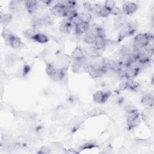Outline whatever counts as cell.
I'll list each match as a JSON object with an SVG mask.
<instances>
[{
  "mask_svg": "<svg viewBox=\"0 0 154 154\" xmlns=\"http://www.w3.org/2000/svg\"><path fill=\"white\" fill-rule=\"evenodd\" d=\"M153 36L149 33H140L134 38L133 47L135 49L146 48L149 45Z\"/></svg>",
  "mask_w": 154,
  "mask_h": 154,
  "instance_id": "cell-1",
  "label": "cell"
},
{
  "mask_svg": "<svg viewBox=\"0 0 154 154\" xmlns=\"http://www.w3.org/2000/svg\"><path fill=\"white\" fill-rule=\"evenodd\" d=\"M137 28V24L134 22H128L126 25L121 28L118 37V41L120 42L124 38L134 34L136 31Z\"/></svg>",
  "mask_w": 154,
  "mask_h": 154,
  "instance_id": "cell-2",
  "label": "cell"
},
{
  "mask_svg": "<svg viewBox=\"0 0 154 154\" xmlns=\"http://www.w3.org/2000/svg\"><path fill=\"white\" fill-rule=\"evenodd\" d=\"M67 7L64 5L61 2L53 5L51 8V14L57 17H66Z\"/></svg>",
  "mask_w": 154,
  "mask_h": 154,
  "instance_id": "cell-3",
  "label": "cell"
},
{
  "mask_svg": "<svg viewBox=\"0 0 154 154\" xmlns=\"http://www.w3.org/2000/svg\"><path fill=\"white\" fill-rule=\"evenodd\" d=\"M141 122L140 115L138 111L128 114L127 123L129 129L138 126Z\"/></svg>",
  "mask_w": 154,
  "mask_h": 154,
  "instance_id": "cell-4",
  "label": "cell"
},
{
  "mask_svg": "<svg viewBox=\"0 0 154 154\" xmlns=\"http://www.w3.org/2000/svg\"><path fill=\"white\" fill-rule=\"evenodd\" d=\"M111 93L108 91H97L93 96V100L98 103H103L106 102L110 96Z\"/></svg>",
  "mask_w": 154,
  "mask_h": 154,
  "instance_id": "cell-5",
  "label": "cell"
},
{
  "mask_svg": "<svg viewBox=\"0 0 154 154\" xmlns=\"http://www.w3.org/2000/svg\"><path fill=\"white\" fill-rule=\"evenodd\" d=\"M138 8V4L132 2H127L122 7V13L125 15H131L134 13Z\"/></svg>",
  "mask_w": 154,
  "mask_h": 154,
  "instance_id": "cell-6",
  "label": "cell"
},
{
  "mask_svg": "<svg viewBox=\"0 0 154 154\" xmlns=\"http://www.w3.org/2000/svg\"><path fill=\"white\" fill-rule=\"evenodd\" d=\"M65 70L63 69L58 68L57 66L49 75L50 78L54 81L60 82L63 80L65 75Z\"/></svg>",
  "mask_w": 154,
  "mask_h": 154,
  "instance_id": "cell-7",
  "label": "cell"
},
{
  "mask_svg": "<svg viewBox=\"0 0 154 154\" xmlns=\"http://www.w3.org/2000/svg\"><path fill=\"white\" fill-rule=\"evenodd\" d=\"M90 29V24L88 22L82 21L75 25V32L77 35H82L86 34Z\"/></svg>",
  "mask_w": 154,
  "mask_h": 154,
  "instance_id": "cell-8",
  "label": "cell"
},
{
  "mask_svg": "<svg viewBox=\"0 0 154 154\" xmlns=\"http://www.w3.org/2000/svg\"><path fill=\"white\" fill-rule=\"evenodd\" d=\"M23 5L25 10L30 14L34 13L38 8V2L34 0H28L23 1Z\"/></svg>",
  "mask_w": 154,
  "mask_h": 154,
  "instance_id": "cell-9",
  "label": "cell"
},
{
  "mask_svg": "<svg viewBox=\"0 0 154 154\" xmlns=\"http://www.w3.org/2000/svg\"><path fill=\"white\" fill-rule=\"evenodd\" d=\"M8 45L14 49H17L19 48L21 45H22V42L19 37L17 36L13 35V34L11 35V36L9 37V38L5 41Z\"/></svg>",
  "mask_w": 154,
  "mask_h": 154,
  "instance_id": "cell-10",
  "label": "cell"
},
{
  "mask_svg": "<svg viewBox=\"0 0 154 154\" xmlns=\"http://www.w3.org/2000/svg\"><path fill=\"white\" fill-rule=\"evenodd\" d=\"M73 25H74L72 23L71 20L67 19L61 22L59 29L60 31L63 33H69L72 31Z\"/></svg>",
  "mask_w": 154,
  "mask_h": 154,
  "instance_id": "cell-11",
  "label": "cell"
},
{
  "mask_svg": "<svg viewBox=\"0 0 154 154\" xmlns=\"http://www.w3.org/2000/svg\"><path fill=\"white\" fill-rule=\"evenodd\" d=\"M126 15H125L123 13L120 14L119 15L116 16V17L114 20V26L116 28H122L123 26H124L126 23L128 22L126 20Z\"/></svg>",
  "mask_w": 154,
  "mask_h": 154,
  "instance_id": "cell-12",
  "label": "cell"
},
{
  "mask_svg": "<svg viewBox=\"0 0 154 154\" xmlns=\"http://www.w3.org/2000/svg\"><path fill=\"white\" fill-rule=\"evenodd\" d=\"M32 40L39 43H45L48 42V37L43 33H35L32 37Z\"/></svg>",
  "mask_w": 154,
  "mask_h": 154,
  "instance_id": "cell-13",
  "label": "cell"
},
{
  "mask_svg": "<svg viewBox=\"0 0 154 154\" xmlns=\"http://www.w3.org/2000/svg\"><path fill=\"white\" fill-rule=\"evenodd\" d=\"M85 56V55L84 54V51L82 49L77 47L72 52L71 58H72L73 60H77L80 58H82Z\"/></svg>",
  "mask_w": 154,
  "mask_h": 154,
  "instance_id": "cell-14",
  "label": "cell"
},
{
  "mask_svg": "<svg viewBox=\"0 0 154 154\" xmlns=\"http://www.w3.org/2000/svg\"><path fill=\"white\" fill-rule=\"evenodd\" d=\"M105 114L104 110L99 107H96L93 108L92 109L90 110L87 112V116L90 117H96V116H99L101 115Z\"/></svg>",
  "mask_w": 154,
  "mask_h": 154,
  "instance_id": "cell-15",
  "label": "cell"
},
{
  "mask_svg": "<svg viewBox=\"0 0 154 154\" xmlns=\"http://www.w3.org/2000/svg\"><path fill=\"white\" fill-rule=\"evenodd\" d=\"M141 103L147 106H152L153 105V96L150 94H146L141 98Z\"/></svg>",
  "mask_w": 154,
  "mask_h": 154,
  "instance_id": "cell-16",
  "label": "cell"
},
{
  "mask_svg": "<svg viewBox=\"0 0 154 154\" xmlns=\"http://www.w3.org/2000/svg\"><path fill=\"white\" fill-rule=\"evenodd\" d=\"M0 20H1V23L3 25L6 26L11 22L12 20V15L9 13L2 14H1Z\"/></svg>",
  "mask_w": 154,
  "mask_h": 154,
  "instance_id": "cell-17",
  "label": "cell"
},
{
  "mask_svg": "<svg viewBox=\"0 0 154 154\" xmlns=\"http://www.w3.org/2000/svg\"><path fill=\"white\" fill-rule=\"evenodd\" d=\"M17 60V57L13 55H8L5 58V64L7 66H13Z\"/></svg>",
  "mask_w": 154,
  "mask_h": 154,
  "instance_id": "cell-18",
  "label": "cell"
},
{
  "mask_svg": "<svg viewBox=\"0 0 154 154\" xmlns=\"http://www.w3.org/2000/svg\"><path fill=\"white\" fill-rule=\"evenodd\" d=\"M41 22H42V25L49 26L52 24V20L49 16L45 15L42 17H41Z\"/></svg>",
  "mask_w": 154,
  "mask_h": 154,
  "instance_id": "cell-19",
  "label": "cell"
},
{
  "mask_svg": "<svg viewBox=\"0 0 154 154\" xmlns=\"http://www.w3.org/2000/svg\"><path fill=\"white\" fill-rule=\"evenodd\" d=\"M108 10H109L111 13V11L116 7V2L112 0H108V1H106L105 2V4L103 5Z\"/></svg>",
  "mask_w": 154,
  "mask_h": 154,
  "instance_id": "cell-20",
  "label": "cell"
},
{
  "mask_svg": "<svg viewBox=\"0 0 154 154\" xmlns=\"http://www.w3.org/2000/svg\"><path fill=\"white\" fill-rule=\"evenodd\" d=\"M35 34L34 29H27L23 31V35L25 37L29 39H32V37Z\"/></svg>",
  "mask_w": 154,
  "mask_h": 154,
  "instance_id": "cell-21",
  "label": "cell"
},
{
  "mask_svg": "<svg viewBox=\"0 0 154 154\" xmlns=\"http://www.w3.org/2000/svg\"><path fill=\"white\" fill-rule=\"evenodd\" d=\"M125 110L127 112V114L138 111L137 109L133 105H127V106H126L125 107Z\"/></svg>",
  "mask_w": 154,
  "mask_h": 154,
  "instance_id": "cell-22",
  "label": "cell"
},
{
  "mask_svg": "<svg viewBox=\"0 0 154 154\" xmlns=\"http://www.w3.org/2000/svg\"><path fill=\"white\" fill-rule=\"evenodd\" d=\"M51 152V150L49 147L46 146H43L40 148V150L38 152V153L40 154H48Z\"/></svg>",
  "mask_w": 154,
  "mask_h": 154,
  "instance_id": "cell-23",
  "label": "cell"
},
{
  "mask_svg": "<svg viewBox=\"0 0 154 154\" xmlns=\"http://www.w3.org/2000/svg\"><path fill=\"white\" fill-rule=\"evenodd\" d=\"M94 147V144L92 143H87L85 144H84L81 147L86 149H90V148H93Z\"/></svg>",
  "mask_w": 154,
  "mask_h": 154,
  "instance_id": "cell-24",
  "label": "cell"
}]
</instances>
